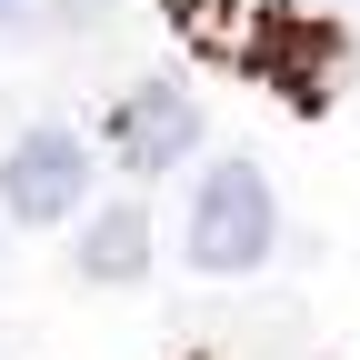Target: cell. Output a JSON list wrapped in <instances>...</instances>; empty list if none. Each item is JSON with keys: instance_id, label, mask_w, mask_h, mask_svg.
Instances as JSON below:
<instances>
[{"instance_id": "5", "label": "cell", "mask_w": 360, "mask_h": 360, "mask_svg": "<svg viewBox=\"0 0 360 360\" xmlns=\"http://www.w3.org/2000/svg\"><path fill=\"white\" fill-rule=\"evenodd\" d=\"M141 260H150V210H101L90 220V250H80L90 281H130Z\"/></svg>"}, {"instance_id": "2", "label": "cell", "mask_w": 360, "mask_h": 360, "mask_svg": "<svg viewBox=\"0 0 360 360\" xmlns=\"http://www.w3.org/2000/svg\"><path fill=\"white\" fill-rule=\"evenodd\" d=\"M191 260L210 270V281H240V270L270 260V180L250 160H220L200 180V200H191Z\"/></svg>"}, {"instance_id": "3", "label": "cell", "mask_w": 360, "mask_h": 360, "mask_svg": "<svg viewBox=\"0 0 360 360\" xmlns=\"http://www.w3.org/2000/svg\"><path fill=\"white\" fill-rule=\"evenodd\" d=\"M90 191V150H80V130H30V141L11 150V170H0V200H11V220H70Z\"/></svg>"}, {"instance_id": "1", "label": "cell", "mask_w": 360, "mask_h": 360, "mask_svg": "<svg viewBox=\"0 0 360 360\" xmlns=\"http://www.w3.org/2000/svg\"><path fill=\"white\" fill-rule=\"evenodd\" d=\"M340 60H350V40H340L330 20H310V11H260L250 40H240V70H250L260 90H281L290 110H330Z\"/></svg>"}, {"instance_id": "6", "label": "cell", "mask_w": 360, "mask_h": 360, "mask_svg": "<svg viewBox=\"0 0 360 360\" xmlns=\"http://www.w3.org/2000/svg\"><path fill=\"white\" fill-rule=\"evenodd\" d=\"M11 20H20V0H0V30H11Z\"/></svg>"}, {"instance_id": "4", "label": "cell", "mask_w": 360, "mask_h": 360, "mask_svg": "<svg viewBox=\"0 0 360 360\" xmlns=\"http://www.w3.org/2000/svg\"><path fill=\"white\" fill-rule=\"evenodd\" d=\"M191 141H200V101L191 90H130L110 110V160L141 170V180H160L170 160H191Z\"/></svg>"}]
</instances>
